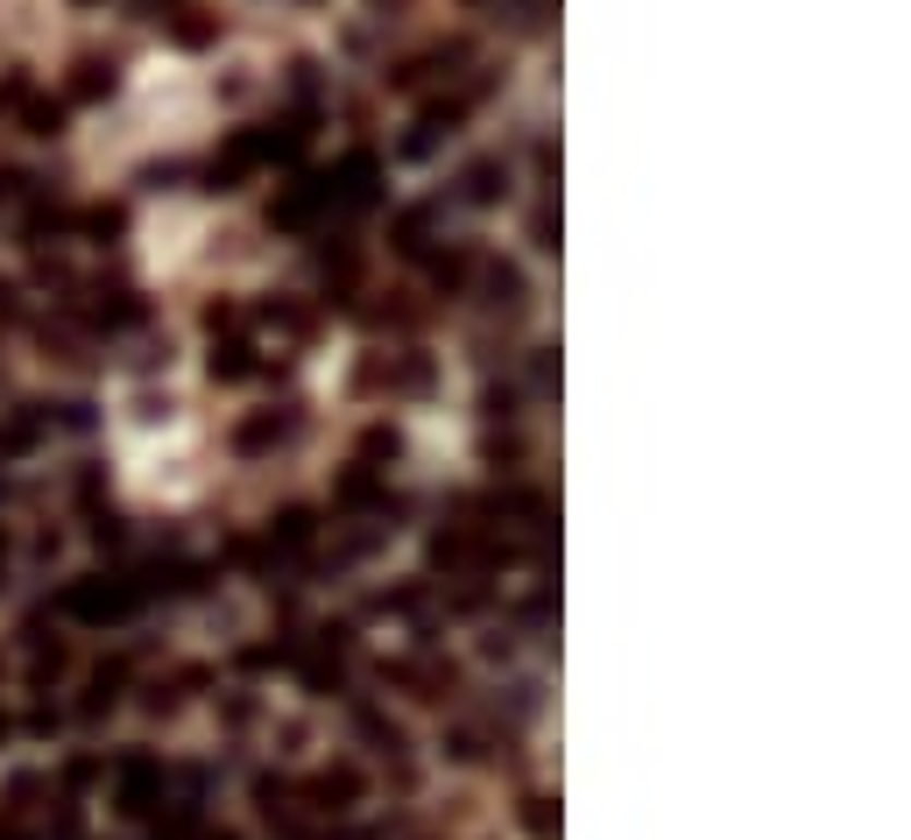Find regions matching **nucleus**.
<instances>
[{"label":"nucleus","instance_id":"1","mask_svg":"<svg viewBox=\"0 0 911 840\" xmlns=\"http://www.w3.org/2000/svg\"><path fill=\"white\" fill-rule=\"evenodd\" d=\"M319 205H333V177H304V184H290V199H276V227H311V219H319Z\"/></svg>","mask_w":911,"mask_h":840},{"label":"nucleus","instance_id":"2","mask_svg":"<svg viewBox=\"0 0 911 840\" xmlns=\"http://www.w3.org/2000/svg\"><path fill=\"white\" fill-rule=\"evenodd\" d=\"M339 199H347V205L375 199V156H347V170H339Z\"/></svg>","mask_w":911,"mask_h":840},{"label":"nucleus","instance_id":"3","mask_svg":"<svg viewBox=\"0 0 911 840\" xmlns=\"http://www.w3.org/2000/svg\"><path fill=\"white\" fill-rule=\"evenodd\" d=\"M213 374H248V347H213Z\"/></svg>","mask_w":911,"mask_h":840},{"label":"nucleus","instance_id":"4","mask_svg":"<svg viewBox=\"0 0 911 840\" xmlns=\"http://www.w3.org/2000/svg\"><path fill=\"white\" fill-rule=\"evenodd\" d=\"M113 85V71H99V64H85V79H79V99H99Z\"/></svg>","mask_w":911,"mask_h":840},{"label":"nucleus","instance_id":"5","mask_svg":"<svg viewBox=\"0 0 911 840\" xmlns=\"http://www.w3.org/2000/svg\"><path fill=\"white\" fill-rule=\"evenodd\" d=\"M467 199H495V163H481V170L467 177Z\"/></svg>","mask_w":911,"mask_h":840},{"label":"nucleus","instance_id":"6","mask_svg":"<svg viewBox=\"0 0 911 840\" xmlns=\"http://www.w3.org/2000/svg\"><path fill=\"white\" fill-rule=\"evenodd\" d=\"M28 128H36V134H57V128H64V107H36V113H28Z\"/></svg>","mask_w":911,"mask_h":840},{"label":"nucleus","instance_id":"7","mask_svg":"<svg viewBox=\"0 0 911 840\" xmlns=\"http://www.w3.org/2000/svg\"><path fill=\"white\" fill-rule=\"evenodd\" d=\"M85 227H93V233H121V213H113V205H99V213H85Z\"/></svg>","mask_w":911,"mask_h":840}]
</instances>
